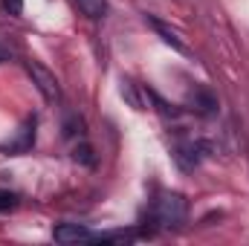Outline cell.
<instances>
[{
	"label": "cell",
	"mask_w": 249,
	"mask_h": 246,
	"mask_svg": "<svg viewBox=\"0 0 249 246\" xmlns=\"http://www.w3.org/2000/svg\"><path fill=\"white\" fill-rule=\"evenodd\" d=\"M0 61H6V50L3 47H0Z\"/></svg>",
	"instance_id": "11"
},
{
	"label": "cell",
	"mask_w": 249,
	"mask_h": 246,
	"mask_svg": "<svg viewBox=\"0 0 249 246\" xmlns=\"http://www.w3.org/2000/svg\"><path fill=\"white\" fill-rule=\"evenodd\" d=\"M72 159L75 162H84V165H96V157H93V148L90 145H75V151H72Z\"/></svg>",
	"instance_id": "8"
},
{
	"label": "cell",
	"mask_w": 249,
	"mask_h": 246,
	"mask_svg": "<svg viewBox=\"0 0 249 246\" xmlns=\"http://www.w3.org/2000/svg\"><path fill=\"white\" fill-rule=\"evenodd\" d=\"M15 206H18V194H15V191L0 188V214H3V211H12Z\"/></svg>",
	"instance_id": "9"
},
{
	"label": "cell",
	"mask_w": 249,
	"mask_h": 246,
	"mask_svg": "<svg viewBox=\"0 0 249 246\" xmlns=\"http://www.w3.org/2000/svg\"><path fill=\"white\" fill-rule=\"evenodd\" d=\"M75 6L90 18V20H99L107 15V0H75Z\"/></svg>",
	"instance_id": "6"
},
{
	"label": "cell",
	"mask_w": 249,
	"mask_h": 246,
	"mask_svg": "<svg viewBox=\"0 0 249 246\" xmlns=\"http://www.w3.org/2000/svg\"><path fill=\"white\" fill-rule=\"evenodd\" d=\"M191 105H194L191 110L200 113V116H214V113H217V99H214L209 90H200V87H197V90L191 93Z\"/></svg>",
	"instance_id": "5"
},
{
	"label": "cell",
	"mask_w": 249,
	"mask_h": 246,
	"mask_svg": "<svg viewBox=\"0 0 249 246\" xmlns=\"http://www.w3.org/2000/svg\"><path fill=\"white\" fill-rule=\"evenodd\" d=\"M122 96L136 107V110H148V105L157 99L151 90H145V87H139V84H133V81H122Z\"/></svg>",
	"instance_id": "4"
},
{
	"label": "cell",
	"mask_w": 249,
	"mask_h": 246,
	"mask_svg": "<svg viewBox=\"0 0 249 246\" xmlns=\"http://www.w3.org/2000/svg\"><path fill=\"white\" fill-rule=\"evenodd\" d=\"M186 214H188V203L177 191H162L151 206V217L162 229H174V226L186 223Z\"/></svg>",
	"instance_id": "1"
},
{
	"label": "cell",
	"mask_w": 249,
	"mask_h": 246,
	"mask_svg": "<svg viewBox=\"0 0 249 246\" xmlns=\"http://www.w3.org/2000/svg\"><path fill=\"white\" fill-rule=\"evenodd\" d=\"M26 72L32 75V81L38 84V90H41V96H44L47 102H58V99H61L58 81H55V75H53L47 67H41L38 61H29L26 64Z\"/></svg>",
	"instance_id": "2"
},
{
	"label": "cell",
	"mask_w": 249,
	"mask_h": 246,
	"mask_svg": "<svg viewBox=\"0 0 249 246\" xmlns=\"http://www.w3.org/2000/svg\"><path fill=\"white\" fill-rule=\"evenodd\" d=\"M53 238L58 244H78V241H93L96 235L87 226H81V223H61V226H55Z\"/></svg>",
	"instance_id": "3"
},
{
	"label": "cell",
	"mask_w": 249,
	"mask_h": 246,
	"mask_svg": "<svg viewBox=\"0 0 249 246\" xmlns=\"http://www.w3.org/2000/svg\"><path fill=\"white\" fill-rule=\"evenodd\" d=\"M151 26H154V29H157L160 35H162V41H165V44H171L174 50H180V53H186V44L180 41V35H177L174 29H168V26H165L162 20H157V18H151Z\"/></svg>",
	"instance_id": "7"
},
{
	"label": "cell",
	"mask_w": 249,
	"mask_h": 246,
	"mask_svg": "<svg viewBox=\"0 0 249 246\" xmlns=\"http://www.w3.org/2000/svg\"><path fill=\"white\" fill-rule=\"evenodd\" d=\"M0 6H3L9 15H15V18L23 12V0H0Z\"/></svg>",
	"instance_id": "10"
}]
</instances>
